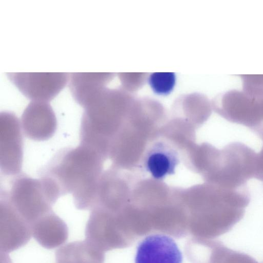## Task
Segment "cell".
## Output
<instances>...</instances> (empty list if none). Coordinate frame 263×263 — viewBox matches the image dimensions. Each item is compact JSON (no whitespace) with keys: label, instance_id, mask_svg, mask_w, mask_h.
I'll use <instances>...</instances> for the list:
<instances>
[{"label":"cell","instance_id":"5bb4252c","mask_svg":"<svg viewBox=\"0 0 263 263\" xmlns=\"http://www.w3.org/2000/svg\"><path fill=\"white\" fill-rule=\"evenodd\" d=\"M222 263H258L247 254L232 250L223 247Z\"/></svg>","mask_w":263,"mask_h":263},{"label":"cell","instance_id":"4fadbf2b","mask_svg":"<svg viewBox=\"0 0 263 263\" xmlns=\"http://www.w3.org/2000/svg\"><path fill=\"white\" fill-rule=\"evenodd\" d=\"M149 83L156 93L165 95L173 88L175 76L172 73H155L149 77Z\"/></svg>","mask_w":263,"mask_h":263},{"label":"cell","instance_id":"8fae6325","mask_svg":"<svg viewBox=\"0 0 263 263\" xmlns=\"http://www.w3.org/2000/svg\"><path fill=\"white\" fill-rule=\"evenodd\" d=\"M55 263H103V251L86 239L61 247L55 254Z\"/></svg>","mask_w":263,"mask_h":263},{"label":"cell","instance_id":"9c48e42d","mask_svg":"<svg viewBox=\"0 0 263 263\" xmlns=\"http://www.w3.org/2000/svg\"><path fill=\"white\" fill-rule=\"evenodd\" d=\"M112 76V73L107 72L70 73L71 93L76 101L84 108L105 88Z\"/></svg>","mask_w":263,"mask_h":263},{"label":"cell","instance_id":"30bf717a","mask_svg":"<svg viewBox=\"0 0 263 263\" xmlns=\"http://www.w3.org/2000/svg\"><path fill=\"white\" fill-rule=\"evenodd\" d=\"M32 235L43 248L52 249L62 245L68 238L66 223L52 211L31 224Z\"/></svg>","mask_w":263,"mask_h":263},{"label":"cell","instance_id":"52a82bcc","mask_svg":"<svg viewBox=\"0 0 263 263\" xmlns=\"http://www.w3.org/2000/svg\"><path fill=\"white\" fill-rule=\"evenodd\" d=\"M20 122L25 136L37 141L51 138L57 126L54 111L46 102L31 101L25 109Z\"/></svg>","mask_w":263,"mask_h":263},{"label":"cell","instance_id":"8992f818","mask_svg":"<svg viewBox=\"0 0 263 263\" xmlns=\"http://www.w3.org/2000/svg\"><path fill=\"white\" fill-rule=\"evenodd\" d=\"M32 235L31 226L5 198L0 203V249L9 253L25 245Z\"/></svg>","mask_w":263,"mask_h":263},{"label":"cell","instance_id":"ba28073f","mask_svg":"<svg viewBox=\"0 0 263 263\" xmlns=\"http://www.w3.org/2000/svg\"><path fill=\"white\" fill-rule=\"evenodd\" d=\"M182 255L170 236L161 234L147 236L138 245L135 263H182Z\"/></svg>","mask_w":263,"mask_h":263},{"label":"cell","instance_id":"7c38bea8","mask_svg":"<svg viewBox=\"0 0 263 263\" xmlns=\"http://www.w3.org/2000/svg\"><path fill=\"white\" fill-rule=\"evenodd\" d=\"M176 164L174 156L165 151L156 150L148 156L146 166L152 176L157 179L164 178L171 174Z\"/></svg>","mask_w":263,"mask_h":263},{"label":"cell","instance_id":"277c9868","mask_svg":"<svg viewBox=\"0 0 263 263\" xmlns=\"http://www.w3.org/2000/svg\"><path fill=\"white\" fill-rule=\"evenodd\" d=\"M7 75L27 98L46 102L61 91L69 78L67 72H9Z\"/></svg>","mask_w":263,"mask_h":263},{"label":"cell","instance_id":"9a60e30c","mask_svg":"<svg viewBox=\"0 0 263 263\" xmlns=\"http://www.w3.org/2000/svg\"><path fill=\"white\" fill-rule=\"evenodd\" d=\"M263 140V136L260 138ZM254 178L263 181V146L256 156V166Z\"/></svg>","mask_w":263,"mask_h":263},{"label":"cell","instance_id":"3957f363","mask_svg":"<svg viewBox=\"0 0 263 263\" xmlns=\"http://www.w3.org/2000/svg\"><path fill=\"white\" fill-rule=\"evenodd\" d=\"M30 225L52 211L53 204L40 179L20 175L13 181L5 198Z\"/></svg>","mask_w":263,"mask_h":263},{"label":"cell","instance_id":"5b68a950","mask_svg":"<svg viewBox=\"0 0 263 263\" xmlns=\"http://www.w3.org/2000/svg\"><path fill=\"white\" fill-rule=\"evenodd\" d=\"M21 122L12 112L0 114V166L7 175H17L23 162V138Z\"/></svg>","mask_w":263,"mask_h":263},{"label":"cell","instance_id":"7a4b0ae2","mask_svg":"<svg viewBox=\"0 0 263 263\" xmlns=\"http://www.w3.org/2000/svg\"><path fill=\"white\" fill-rule=\"evenodd\" d=\"M214 154V176L221 187L240 188L254 178L257 153L246 144L232 142Z\"/></svg>","mask_w":263,"mask_h":263},{"label":"cell","instance_id":"6da1fadb","mask_svg":"<svg viewBox=\"0 0 263 263\" xmlns=\"http://www.w3.org/2000/svg\"><path fill=\"white\" fill-rule=\"evenodd\" d=\"M103 157L80 144L58 154L42 174L54 180L63 195L71 194L78 209L91 210L97 204Z\"/></svg>","mask_w":263,"mask_h":263}]
</instances>
